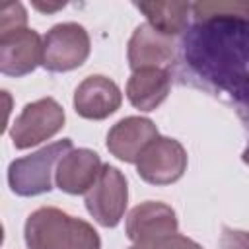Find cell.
<instances>
[{"instance_id": "cell-20", "label": "cell", "mask_w": 249, "mask_h": 249, "mask_svg": "<svg viewBox=\"0 0 249 249\" xmlns=\"http://www.w3.org/2000/svg\"><path fill=\"white\" fill-rule=\"evenodd\" d=\"M66 4L64 2H56V4H43V2H33V8H37L39 12H43V14H51V12H56V10H62Z\"/></svg>"}, {"instance_id": "cell-6", "label": "cell", "mask_w": 249, "mask_h": 249, "mask_svg": "<svg viewBox=\"0 0 249 249\" xmlns=\"http://www.w3.org/2000/svg\"><path fill=\"white\" fill-rule=\"evenodd\" d=\"M128 202V187L124 175L113 167L103 165L97 181L86 193V208L91 218L103 228H115L124 216Z\"/></svg>"}, {"instance_id": "cell-3", "label": "cell", "mask_w": 249, "mask_h": 249, "mask_svg": "<svg viewBox=\"0 0 249 249\" xmlns=\"http://www.w3.org/2000/svg\"><path fill=\"white\" fill-rule=\"evenodd\" d=\"M72 150V140H56L29 156L18 158L8 167V185L19 196H37L53 189L58 161Z\"/></svg>"}, {"instance_id": "cell-17", "label": "cell", "mask_w": 249, "mask_h": 249, "mask_svg": "<svg viewBox=\"0 0 249 249\" xmlns=\"http://www.w3.org/2000/svg\"><path fill=\"white\" fill-rule=\"evenodd\" d=\"M27 27V12L21 2H4L0 6V35Z\"/></svg>"}, {"instance_id": "cell-15", "label": "cell", "mask_w": 249, "mask_h": 249, "mask_svg": "<svg viewBox=\"0 0 249 249\" xmlns=\"http://www.w3.org/2000/svg\"><path fill=\"white\" fill-rule=\"evenodd\" d=\"M152 27L163 35H179L187 31L191 4L189 2H136L134 4Z\"/></svg>"}, {"instance_id": "cell-21", "label": "cell", "mask_w": 249, "mask_h": 249, "mask_svg": "<svg viewBox=\"0 0 249 249\" xmlns=\"http://www.w3.org/2000/svg\"><path fill=\"white\" fill-rule=\"evenodd\" d=\"M241 160H243V163H247V165H249V144H247V148L243 150V156H241Z\"/></svg>"}, {"instance_id": "cell-7", "label": "cell", "mask_w": 249, "mask_h": 249, "mask_svg": "<svg viewBox=\"0 0 249 249\" xmlns=\"http://www.w3.org/2000/svg\"><path fill=\"white\" fill-rule=\"evenodd\" d=\"M140 179L150 185H171L187 171V150L169 136H158L136 161Z\"/></svg>"}, {"instance_id": "cell-4", "label": "cell", "mask_w": 249, "mask_h": 249, "mask_svg": "<svg viewBox=\"0 0 249 249\" xmlns=\"http://www.w3.org/2000/svg\"><path fill=\"white\" fill-rule=\"evenodd\" d=\"M89 35L84 25L66 21L56 23L43 37V60L49 72H70L89 56Z\"/></svg>"}, {"instance_id": "cell-1", "label": "cell", "mask_w": 249, "mask_h": 249, "mask_svg": "<svg viewBox=\"0 0 249 249\" xmlns=\"http://www.w3.org/2000/svg\"><path fill=\"white\" fill-rule=\"evenodd\" d=\"M185 64L249 111V18L195 21L183 39Z\"/></svg>"}, {"instance_id": "cell-8", "label": "cell", "mask_w": 249, "mask_h": 249, "mask_svg": "<svg viewBox=\"0 0 249 249\" xmlns=\"http://www.w3.org/2000/svg\"><path fill=\"white\" fill-rule=\"evenodd\" d=\"M43 60V39L35 29L23 27L0 35V70L6 76L21 78L31 74Z\"/></svg>"}, {"instance_id": "cell-5", "label": "cell", "mask_w": 249, "mask_h": 249, "mask_svg": "<svg viewBox=\"0 0 249 249\" xmlns=\"http://www.w3.org/2000/svg\"><path fill=\"white\" fill-rule=\"evenodd\" d=\"M64 109L53 97H41L27 103L10 128L12 144L18 150L37 146L53 138L64 126Z\"/></svg>"}, {"instance_id": "cell-2", "label": "cell", "mask_w": 249, "mask_h": 249, "mask_svg": "<svg viewBox=\"0 0 249 249\" xmlns=\"http://www.w3.org/2000/svg\"><path fill=\"white\" fill-rule=\"evenodd\" d=\"M27 249H99L101 239L91 224L60 208L41 206L25 220Z\"/></svg>"}, {"instance_id": "cell-11", "label": "cell", "mask_w": 249, "mask_h": 249, "mask_svg": "<svg viewBox=\"0 0 249 249\" xmlns=\"http://www.w3.org/2000/svg\"><path fill=\"white\" fill-rule=\"evenodd\" d=\"M177 228L175 210L158 200H146L134 206L126 216V237L132 243L173 235L177 233Z\"/></svg>"}, {"instance_id": "cell-10", "label": "cell", "mask_w": 249, "mask_h": 249, "mask_svg": "<svg viewBox=\"0 0 249 249\" xmlns=\"http://www.w3.org/2000/svg\"><path fill=\"white\" fill-rule=\"evenodd\" d=\"M156 124L146 117H124L107 134V150L121 161L136 163L142 152L158 138Z\"/></svg>"}, {"instance_id": "cell-9", "label": "cell", "mask_w": 249, "mask_h": 249, "mask_svg": "<svg viewBox=\"0 0 249 249\" xmlns=\"http://www.w3.org/2000/svg\"><path fill=\"white\" fill-rule=\"evenodd\" d=\"M175 60L173 37L163 35L148 21L140 23L128 41V66L132 72L144 68H163L169 70Z\"/></svg>"}, {"instance_id": "cell-18", "label": "cell", "mask_w": 249, "mask_h": 249, "mask_svg": "<svg viewBox=\"0 0 249 249\" xmlns=\"http://www.w3.org/2000/svg\"><path fill=\"white\" fill-rule=\"evenodd\" d=\"M128 249H202L196 241L173 233L167 237H160V239H150V241H140V243H132Z\"/></svg>"}, {"instance_id": "cell-14", "label": "cell", "mask_w": 249, "mask_h": 249, "mask_svg": "<svg viewBox=\"0 0 249 249\" xmlns=\"http://www.w3.org/2000/svg\"><path fill=\"white\" fill-rule=\"evenodd\" d=\"M171 88V74L163 68H144L130 74L126 82V97L132 107L140 111H154L160 107Z\"/></svg>"}, {"instance_id": "cell-13", "label": "cell", "mask_w": 249, "mask_h": 249, "mask_svg": "<svg viewBox=\"0 0 249 249\" xmlns=\"http://www.w3.org/2000/svg\"><path fill=\"white\" fill-rule=\"evenodd\" d=\"M103 169L97 152L88 148H72L56 165L54 183L68 195H86Z\"/></svg>"}, {"instance_id": "cell-16", "label": "cell", "mask_w": 249, "mask_h": 249, "mask_svg": "<svg viewBox=\"0 0 249 249\" xmlns=\"http://www.w3.org/2000/svg\"><path fill=\"white\" fill-rule=\"evenodd\" d=\"M195 21L224 19V18H249V2H195L191 4Z\"/></svg>"}, {"instance_id": "cell-12", "label": "cell", "mask_w": 249, "mask_h": 249, "mask_svg": "<svg viewBox=\"0 0 249 249\" xmlns=\"http://www.w3.org/2000/svg\"><path fill=\"white\" fill-rule=\"evenodd\" d=\"M123 103L119 86L107 76H88L74 91V109L80 117L89 121H101L113 115Z\"/></svg>"}, {"instance_id": "cell-19", "label": "cell", "mask_w": 249, "mask_h": 249, "mask_svg": "<svg viewBox=\"0 0 249 249\" xmlns=\"http://www.w3.org/2000/svg\"><path fill=\"white\" fill-rule=\"evenodd\" d=\"M220 249H249V231L224 228L220 237Z\"/></svg>"}]
</instances>
